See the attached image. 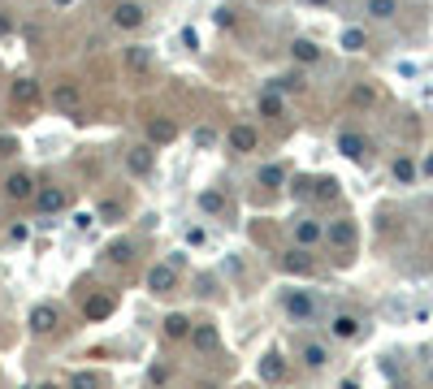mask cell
<instances>
[{
    "mask_svg": "<svg viewBox=\"0 0 433 389\" xmlns=\"http://www.w3.org/2000/svg\"><path fill=\"white\" fill-rule=\"evenodd\" d=\"M39 389H61V385H57V381H44V385H39Z\"/></svg>",
    "mask_w": 433,
    "mask_h": 389,
    "instance_id": "ee69618b",
    "label": "cell"
},
{
    "mask_svg": "<svg viewBox=\"0 0 433 389\" xmlns=\"http://www.w3.org/2000/svg\"><path fill=\"white\" fill-rule=\"evenodd\" d=\"M113 26H117V30H139V26H143V5H135V0H122V5L113 9Z\"/></svg>",
    "mask_w": 433,
    "mask_h": 389,
    "instance_id": "52a82bcc",
    "label": "cell"
},
{
    "mask_svg": "<svg viewBox=\"0 0 433 389\" xmlns=\"http://www.w3.org/2000/svg\"><path fill=\"white\" fill-rule=\"evenodd\" d=\"M338 152L347 160H356V165H364V160H368V143L360 134H351V130H343V134H338Z\"/></svg>",
    "mask_w": 433,
    "mask_h": 389,
    "instance_id": "8fae6325",
    "label": "cell"
},
{
    "mask_svg": "<svg viewBox=\"0 0 433 389\" xmlns=\"http://www.w3.org/2000/svg\"><path fill=\"white\" fill-rule=\"evenodd\" d=\"M152 65H156V52H152L148 43H135V48H126V70H131V74H148Z\"/></svg>",
    "mask_w": 433,
    "mask_h": 389,
    "instance_id": "ba28073f",
    "label": "cell"
},
{
    "mask_svg": "<svg viewBox=\"0 0 433 389\" xmlns=\"http://www.w3.org/2000/svg\"><path fill=\"white\" fill-rule=\"evenodd\" d=\"M57 307L52 303H39V307H30V316H26V324H30V333H52L57 329Z\"/></svg>",
    "mask_w": 433,
    "mask_h": 389,
    "instance_id": "8992f818",
    "label": "cell"
},
{
    "mask_svg": "<svg viewBox=\"0 0 433 389\" xmlns=\"http://www.w3.org/2000/svg\"><path fill=\"white\" fill-rule=\"evenodd\" d=\"M95 217H100V221H117V217H122V203L108 199V203H100V212H95Z\"/></svg>",
    "mask_w": 433,
    "mask_h": 389,
    "instance_id": "e575fe53",
    "label": "cell"
},
{
    "mask_svg": "<svg viewBox=\"0 0 433 389\" xmlns=\"http://www.w3.org/2000/svg\"><path fill=\"white\" fill-rule=\"evenodd\" d=\"M308 5H329V0H308Z\"/></svg>",
    "mask_w": 433,
    "mask_h": 389,
    "instance_id": "7dc6e473",
    "label": "cell"
},
{
    "mask_svg": "<svg viewBox=\"0 0 433 389\" xmlns=\"http://www.w3.org/2000/svg\"><path fill=\"white\" fill-rule=\"evenodd\" d=\"M343 389H360V385H356V381H343Z\"/></svg>",
    "mask_w": 433,
    "mask_h": 389,
    "instance_id": "f6af8a7d",
    "label": "cell"
},
{
    "mask_svg": "<svg viewBox=\"0 0 433 389\" xmlns=\"http://www.w3.org/2000/svg\"><path fill=\"white\" fill-rule=\"evenodd\" d=\"M282 182H286V169H282V165H264V169H260V186L278 190Z\"/></svg>",
    "mask_w": 433,
    "mask_h": 389,
    "instance_id": "83f0119b",
    "label": "cell"
},
{
    "mask_svg": "<svg viewBox=\"0 0 433 389\" xmlns=\"http://www.w3.org/2000/svg\"><path fill=\"white\" fill-rule=\"evenodd\" d=\"M329 333H334V337H343V342H351V337H360V320L351 316V312H343V316H334V320H329Z\"/></svg>",
    "mask_w": 433,
    "mask_h": 389,
    "instance_id": "2e32d148",
    "label": "cell"
},
{
    "mask_svg": "<svg viewBox=\"0 0 433 389\" xmlns=\"http://www.w3.org/2000/svg\"><path fill=\"white\" fill-rule=\"evenodd\" d=\"M325 238H329V247L351 251V247H356V238H360V230H356V221H329Z\"/></svg>",
    "mask_w": 433,
    "mask_h": 389,
    "instance_id": "5b68a950",
    "label": "cell"
},
{
    "mask_svg": "<svg viewBox=\"0 0 433 389\" xmlns=\"http://www.w3.org/2000/svg\"><path fill=\"white\" fill-rule=\"evenodd\" d=\"M148 290L152 295H173V290H178V268H173L169 259L165 264H152L148 268Z\"/></svg>",
    "mask_w": 433,
    "mask_h": 389,
    "instance_id": "7a4b0ae2",
    "label": "cell"
},
{
    "mask_svg": "<svg viewBox=\"0 0 433 389\" xmlns=\"http://www.w3.org/2000/svg\"><path fill=\"white\" fill-rule=\"evenodd\" d=\"M312 194H316V199H338V182H334V177H320Z\"/></svg>",
    "mask_w": 433,
    "mask_h": 389,
    "instance_id": "1f68e13d",
    "label": "cell"
},
{
    "mask_svg": "<svg viewBox=\"0 0 433 389\" xmlns=\"http://www.w3.org/2000/svg\"><path fill=\"white\" fill-rule=\"evenodd\" d=\"M5 194L13 203H30L39 194V186H35V177H30V173H9L5 177Z\"/></svg>",
    "mask_w": 433,
    "mask_h": 389,
    "instance_id": "3957f363",
    "label": "cell"
},
{
    "mask_svg": "<svg viewBox=\"0 0 433 389\" xmlns=\"http://www.w3.org/2000/svg\"><path fill=\"white\" fill-rule=\"evenodd\" d=\"M191 143H195V148H213V143H217V134H213L208 126H200L195 134H191Z\"/></svg>",
    "mask_w": 433,
    "mask_h": 389,
    "instance_id": "d6a6232c",
    "label": "cell"
},
{
    "mask_svg": "<svg viewBox=\"0 0 433 389\" xmlns=\"http://www.w3.org/2000/svg\"><path fill=\"white\" fill-rule=\"evenodd\" d=\"M35 208L44 217H52V212H61V208H66V190L61 186H44L39 194H35Z\"/></svg>",
    "mask_w": 433,
    "mask_h": 389,
    "instance_id": "5bb4252c",
    "label": "cell"
},
{
    "mask_svg": "<svg viewBox=\"0 0 433 389\" xmlns=\"http://www.w3.org/2000/svg\"><path fill=\"white\" fill-rule=\"evenodd\" d=\"M286 377V359H282V355L273 350V355H264V359H260V381H269V385H278Z\"/></svg>",
    "mask_w": 433,
    "mask_h": 389,
    "instance_id": "e0dca14e",
    "label": "cell"
},
{
    "mask_svg": "<svg viewBox=\"0 0 433 389\" xmlns=\"http://www.w3.org/2000/svg\"><path fill=\"white\" fill-rule=\"evenodd\" d=\"M52 108H61L74 121H83V91H78V83H57L52 87Z\"/></svg>",
    "mask_w": 433,
    "mask_h": 389,
    "instance_id": "6da1fadb",
    "label": "cell"
},
{
    "mask_svg": "<svg viewBox=\"0 0 433 389\" xmlns=\"http://www.w3.org/2000/svg\"><path fill=\"white\" fill-rule=\"evenodd\" d=\"M52 5H61V9H66V5H74V0H52Z\"/></svg>",
    "mask_w": 433,
    "mask_h": 389,
    "instance_id": "bcb514c9",
    "label": "cell"
},
{
    "mask_svg": "<svg viewBox=\"0 0 433 389\" xmlns=\"http://www.w3.org/2000/svg\"><path fill=\"white\" fill-rule=\"evenodd\" d=\"M70 389H100V377H95V372H74Z\"/></svg>",
    "mask_w": 433,
    "mask_h": 389,
    "instance_id": "4dcf8cb0",
    "label": "cell"
},
{
    "mask_svg": "<svg viewBox=\"0 0 433 389\" xmlns=\"http://www.w3.org/2000/svg\"><path fill=\"white\" fill-rule=\"evenodd\" d=\"M364 13L373 22H390L394 13H398V0H364Z\"/></svg>",
    "mask_w": 433,
    "mask_h": 389,
    "instance_id": "ffe728a7",
    "label": "cell"
},
{
    "mask_svg": "<svg viewBox=\"0 0 433 389\" xmlns=\"http://www.w3.org/2000/svg\"><path fill=\"white\" fill-rule=\"evenodd\" d=\"M256 108H260V117H282V95L273 87H264L260 100H256Z\"/></svg>",
    "mask_w": 433,
    "mask_h": 389,
    "instance_id": "603a6c76",
    "label": "cell"
},
{
    "mask_svg": "<svg viewBox=\"0 0 433 389\" xmlns=\"http://www.w3.org/2000/svg\"><path fill=\"white\" fill-rule=\"evenodd\" d=\"M338 48H343V52H364V48H368V35H364L360 26H347L343 39H338Z\"/></svg>",
    "mask_w": 433,
    "mask_h": 389,
    "instance_id": "cb8c5ba5",
    "label": "cell"
},
{
    "mask_svg": "<svg viewBox=\"0 0 433 389\" xmlns=\"http://www.w3.org/2000/svg\"><path fill=\"white\" fill-rule=\"evenodd\" d=\"M148 139L156 143V148H165V143L178 139V126H173L169 117H152V121H148Z\"/></svg>",
    "mask_w": 433,
    "mask_h": 389,
    "instance_id": "9a60e30c",
    "label": "cell"
},
{
    "mask_svg": "<svg viewBox=\"0 0 433 389\" xmlns=\"http://www.w3.org/2000/svg\"><path fill=\"white\" fill-rule=\"evenodd\" d=\"M412 177H416V165H412L407 156H398L394 160V182H412Z\"/></svg>",
    "mask_w": 433,
    "mask_h": 389,
    "instance_id": "f546056e",
    "label": "cell"
},
{
    "mask_svg": "<svg viewBox=\"0 0 433 389\" xmlns=\"http://www.w3.org/2000/svg\"><path fill=\"white\" fill-rule=\"evenodd\" d=\"M291 57L303 61V65H312V61H320V48H316L312 39H295V43H291Z\"/></svg>",
    "mask_w": 433,
    "mask_h": 389,
    "instance_id": "d4e9b609",
    "label": "cell"
},
{
    "mask_svg": "<svg viewBox=\"0 0 433 389\" xmlns=\"http://www.w3.org/2000/svg\"><path fill=\"white\" fill-rule=\"evenodd\" d=\"M95 221H100V217H95V212H74V225H78V230H91V225Z\"/></svg>",
    "mask_w": 433,
    "mask_h": 389,
    "instance_id": "74e56055",
    "label": "cell"
},
{
    "mask_svg": "<svg viewBox=\"0 0 433 389\" xmlns=\"http://www.w3.org/2000/svg\"><path fill=\"white\" fill-rule=\"evenodd\" d=\"M26 238H30L26 225H13V230H9V242H26Z\"/></svg>",
    "mask_w": 433,
    "mask_h": 389,
    "instance_id": "f35d334b",
    "label": "cell"
},
{
    "mask_svg": "<svg viewBox=\"0 0 433 389\" xmlns=\"http://www.w3.org/2000/svg\"><path fill=\"white\" fill-rule=\"evenodd\" d=\"M191 329H195L191 316H182V312H169L165 316V337H173V342H178V337H191Z\"/></svg>",
    "mask_w": 433,
    "mask_h": 389,
    "instance_id": "7402d4cb",
    "label": "cell"
},
{
    "mask_svg": "<svg viewBox=\"0 0 433 389\" xmlns=\"http://www.w3.org/2000/svg\"><path fill=\"white\" fill-rule=\"evenodd\" d=\"M131 255H135L131 242H113V247H108V259H113V264H131Z\"/></svg>",
    "mask_w": 433,
    "mask_h": 389,
    "instance_id": "f1b7e54d",
    "label": "cell"
},
{
    "mask_svg": "<svg viewBox=\"0 0 433 389\" xmlns=\"http://www.w3.org/2000/svg\"><path fill=\"white\" fill-rule=\"evenodd\" d=\"M226 143H230V152H256V143H260V134H256L251 126H230Z\"/></svg>",
    "mask_w": 433,
    "mask_h": 389,
    "instance_id": "4fadbf2b",
    "label": "cell"
},
{
    "mask_svg": "<svg viewBox=\"0 0 433 389\" xmlns=\"http://www.w3.org/2000/svg\"><path fill=\"white\" fill-rule=\"evenodd\" d=\"M13 152H18V143H13L9 134H0V156H13Z\"/></svg>",
    "mask_w": 433,
    "mask_h": 389,
    "instance_id": "ab89813d",
    "label": "cell"
},
{
    "mask_svg": "<svg viewBox=\"0 0 433 389\" xmlns=\"http://www.w3.org/2000/svg\"><path fill=\"white\" fill-rule=\"evenodd\" d=\"M83 316H87V320H108V316H113V299H108V295L87 299V303H83Z\"/></svg>",
    "mask_w": 433,
    "mask_h": 389,
    "instance_id": "44dd1931",
    "label": "cell"
},
{
    "mask_svg": "<svg viewBox=\"0 0 433 389\" xmlns=\"http://www.w3.org/2000/svg\"><path fill=\"white\" fill-rule=\"evenodd\" d=\"M425 173H429V177H433V156H429V160H425Z\"/></svg>",
    "mask_w": 433,
    "mask_h": 389,
    "instance_id": "7bdbcfd3",
    "label": "cell"
},
{
    "mask_svg": "<svg viewBox=\"0 0 433 389\" xmlns=\"http://www.w3.org/2000/svg\"><path fill=\"white\" fill-rule=\"evenodd\" d=\"M9 30H13V18H9V13H5V9H0V39H5V35H9Z\"/></svg>",
    "mask_w": 433,
    "mask_h": 389,
    "instance_id": "b9f144b4",
    "label": "cell"
},
{
    "mask_svg": "<svg viewBox=\"0 0 433 389\" xmlns=\"http://www.w3.org/2000/svg\"><path fill=\"white\" fill-rule=\"evenodd\" d=\"M282 268H286V272H295V277H308V272H312V255H308V247L291 251V255L282 259Z\"/></svg>",
    "mask_w": 433,
    "mask_h": 389,
    "instance_id": "ac0fdd59",
    "label": "cell"
},
{
    "mask_svg": "<svg viewBox=\"0 0 433 389\" xmlns=\"http://www.w3.org/2000/svg\"><path fill=\"white\" fill-rule=\"evenodd\" d=\"M39 104V83L35 78H18L13 83V108H35Z\"/></svg>",
    "mask_w": 433,
    "mask_h": 389,
    "instance_id": "30bf717a",
    "label": "cell"
},
{
    "mask_svg": "<svg viewBox=\"0 0 433 389\" xmlns=\"http://www.w3.org/2000/svg\"><path fill=\"white\" fill-rule=\"evenodd\" d=\"M282 307H286V316H291L295 324H308V320L316 316V303L303 295V290H291V295L282 299Z\"/></svg>",
    "mask_w": 433,
    "mask_h": 389,
    "instance_id": "277c9868",
    "label": "cell"
},
{
    "mask_svg": "<svg viewBox=\"0 0 433 389\" xmlns=\"http://www.w3.org/2000/svg\"><path fill=\"white\" fill-rule=\"evenodd\" d=\"M200 208H204V212H226V194H221V190H200Z\"/></svg>",
    "mask_w": 433,
    "mask_h": 389,
    "instance_id": "484cf974",
    "label": "cell"
},
{
    "mask_svg": "<svg viewBox=\"0 0 433 389\" xmlns=\"http://www.w3.org/2000/svg\"><path fill=\"white\" fill-rule=\"evenodd\" d=\"M148 377H152V385H165V381H169V368H152Z\"/></svg>",
    "mask_w": 433,
    "mask_h": 389,
    "instance_id": "60d3db41",
    "label": "cell"
},
{
    "mask_svg": "<svg viewBox=\"0 0 433 389\" xmlns=\"http://www.w3.org/2000/svg\"><path fill=\"white\" fill-rule=\"evenodd\" d=\"M213 22H217L221 30H226V26H234V9H226V5H221V9L213 13Z\"/></svg>",
    "mask_w": 433,
    "mask_h": 389,
    "instance_id": "d590c367",
    "label": "cell"
},
{
    "mask_svg": "<svg viewBox=\"0 0 433 389\" xmlns=\"http://www.w3.org/2000/svg\"><path fill=\"white\" fill-rule=\"evenodd\" d=\"M325 359H329V350L320 346V342H308V346H303V363H308V368H325Z\"/></svg>",
    "mask_w": 433,
    "mask_h": 389,
    "instance_id": "4316f807",
    "label": "cell"
},
{
    "mask_svg": "<svg viewBox=\"0 0 433 389\" xmlns=\"http://www.w3.org/2000/svg\"><path fill=\"white\" fill-rule=\"evenodd\" d=\"M191 346H195L200 355L217 350V346H221V333H217V324H195V329H191Z\"/></svg>",
    "mask_w": 433,
    "mask_h": 389,
    "instance_id": "7c38bea8",
    "label": "cell"
},
{
    "mask_svg": "<svg viewBox=\"0 0 433 389\" xmlns=\"http://www.w3.org/2000/svg\"><path fill=\"white\" fill-rule=\"evenodd\" d=\"M320 238H325V230H320L316 221H295V242L299 247H316Z\"/></svg>",
    "mask_w": 433,
    "mask_h": 389,
    "instance_id": "d6986e66",
    "label": "cell"
},
{
    "mask_svg": "<svg viewBox=\"0 0 433 389\" xmlns=\"http://www.w3.org/2000/svg\"><path fill=\"white\" fill-rule=\"evenodd\" d=\"M373 100H377V91H373V87H356V91H351V104H360V108H364V104H373Z\"/></svg>",
    "mask_w": 433,
    "mask_h": 389,
    "instance_id": "836d02e7",
    "label": "cell"
},
{
    "mask_svg": "<svg viewBox=\"0 0 433 389\" xmlns=\"http://www.w3.org/2000/svg\"><path fill=\"white\" fill-rule=\"evenodd\" d=\"M182 48H191V52L200 48V35H195V26H182Z\"/></svg>",
    "mask_w": 433,
    "mask_h": 389,
    "instance_id": "8d00e7d4",
    "label": "cell"
},
{
    "mask_svg": "<svg viewBox=\"0 0 433 389\" xmlns=\"http://www.w3.org/2000/svg\"><path fill=\"white\" fill-rule=\"evenodd\" d=\"M126 169H131L135 177H148L156 169V152L152 148H131V152H126Z\"/></svg>",
    "mask_w": 433,
    "mask_h": 389,
    "instance_id": "9c48e42d",
    "label": "cell"
}]
</instances>
